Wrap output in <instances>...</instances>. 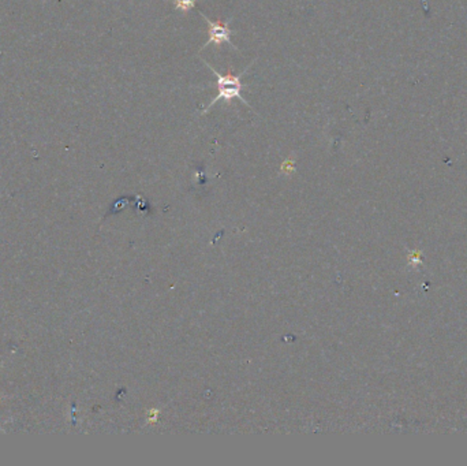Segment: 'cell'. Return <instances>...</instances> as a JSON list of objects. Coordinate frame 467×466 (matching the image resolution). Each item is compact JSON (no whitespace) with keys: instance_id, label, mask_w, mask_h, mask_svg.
Returning <instances> with one entry per match:
<instances>
[{"instance_id":"6da1fadb","label":"cell","mask_w":467,"mask_h":466,"mask_svg":"<svg viewBox=\"0 0 467 466\" xmlns=\"http://www.w3.org/2000/svg\"><path fill=\"white\" fill-rule=\"evenodd\" d=\"M204 63L209 67V70L217 77V91H219L217 96H216L210 103L208 104L207 108L204 109V114L209 112V109L212 108V105H214L219 100H224L226 103L230 104L234 99H239L242 103L249 107V104H248V102H246V100L244 99V96H242L244 84H242V80H241L246 70L242 71V73L238 74V75H234L232 71H231V69H228L227 74L221 75V74H219L209 63H207L205 60H204Z\"/></svg>"},{"instance_id":"7a4b0ae2","label":"cell","mask_w":467,"mask_h":466,"mask_svg":"<svg viewBox=\"0 0 467 466\" xmlns=\"http://www.w3.org/2000/svg\"><path fill=\"white\" fill-rule=\"evenodd\" d=\"M200 15L207 21L208 35H209V40H208L203 48H205L209 44H214L219 48L224 43L230 44L231 48H235L232 46V43H231V35H232V32H231V29H230V26H228L227 22H223V21H210L207 15L203 14V12H200Z\"/></svg>"},{"instance_id":"3957f363","label":"cell","mask_w":467,"mask_h":466,"mask_svg":"<svg viewBox=\"0 0 467 466\" xmlns=\"http://www.w3.org/2000/svg\"><path fill=\"white\" fill-rule=\"evenodd\" d=\"M172 3H174V6H175L176 10L182 11L183 14H186V12H189L196 6L197 0H172Z\"/></svg>"},{"instance_id":"277c9868","label":"cell","mask_w":467,"mask_h":466,"mask_svg":"<svg viewBox=\"0 0 467 466\" xmlns=\"http://www.w3.org/2000/svg\"><path fill=\"white\" fill-rule=\"evenodd\" d=\"M0 400H3V397H0Z\"/></svg>"}]
</instances>
